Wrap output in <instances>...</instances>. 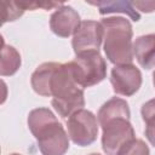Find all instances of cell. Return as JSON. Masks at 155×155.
I'll list each match as a JSON object with an SVG mask.
<instances>
[{
  "label": "cell",
  "instance_id": "8992f818",
  "mask_svg": "<svg viewBox=\"0 0 155 155\" xmlns=\"http://www.w3.org/2000/svg\"><path fill=\"white\" fill-rule=\"evenodd\" d=\"M102 149L107 155H116L119 149L127 142L134 139V130L126 117H115L101 125Z\"/></svg>",
  "mask_w": 155,
  "mask_h": 155
},
{
  "label": "cell",
  "instance_id": "30bf717a",
  "mask_svg": "<svg viewBox=\"0 0 155 155\" xmlns=\"http://www.w3.org/2000/svg\"><path fill=\"white\" fill-rule=\"evenodd\" d=\"M133 56L144 69H153L155 64V35L148 34L136 39L132 44Z\"/></svg>",
  "mask_w": 155,
  "mask_h": 155
},
{
  "label": "cell",
  "instance_id": "ac0fdd59",
  "mask_svg": "<svg viewBox=\"0 0 155 155\" xmlns=\"http://www.w3.org/2000/svg\"><path fill=\"white\" fill-rule=\"evenodd\" d=\"M4 45H5V42H4V38H2V35L0 34V48H1Z\"/></svg>",
  "mask_w": 155,
  "mask_h": 155
},
{
  "label": "cell",
  "instance_id": "2e32d148",
  "mask_svg": "<svg viewBox=\"0 0 155 155\" xmlns=\"http://www.w3.org/2000/svg\"><path fill=\"white\" fill-rule=\"evenodd\" d=\"M142 116L143 120L147 122V136L150 140V143H153V126H154V101H149L148 103L143 104L142 107Z\"/></svg>",
  "mask_w": 155,
  "mask_h": 155
},
{
  "label": "cell",
  "instance_id": "52a82bcc",
  "mask_svg": "<svg viewBox=\"0 0 155 155\" xmlns=\"http://www.w3.org/2000/svg\"><path fill=\"white\" fill-rule=\"evenodd\" d=\"M103 41V28L99 22L96 21H84L80 23L79 28L73 35L71 46L75 54L98 51Z\"/></svg>",
  "mask_w": 155,
  "mask_h": 155
},
{
  "label": "cell",
  "instance_id": "5bb4252c",
  "mask_svg": "<svg viewBox=\"0 0 155 155\" xmlns=\"http://www.w3.org/2000/svg\"><path fill=\"white\" fill-rule=\"evenodd\" d=\"M23 1H0V27L6 22H12L24 13Z\"/></svg>",
  "mask_w": 155,
  "mask_h": 155
},
{
  "label": "cell",
  "instance_id": "ba28073f",
  "mask_svg": "<svg viewBox=\"0 0 155 155\" xmlns=\"http://www.w3.org/2000/svg\"><path fill=\"white\" fill-rule=\"evenodd\" d=\"M110 82L116 94L130 97L139 90L142 85V74L133 64L115 65L111 69Z\"/></svg>",
  "mask_w": 155,
  "mask_h": 155
},
{
  "label": "cell",
  "instance_id": "9c48e42d",
  "mask_svg": "<svg viewBox=\"0 0 155 155\" xmlns=\"http://www.w3.org/2000/svg\"><path fill=\"white\" fill-rule=\"evenodd\" d=\"M81 23L79 13L70 6L62 5L59 6L50 18L51 30L61 38H69L74 35L76 29Z\"/></svg>",
  "mask_w": 155,
  "mask_h": 155
},
{
  "label": "cell",
  "instance_id": "d6986e66",
  "mask_svg": "<svg viewBox=\"0 0 155 155\" xmlns=\"http://www.w3.org/2000/svg\"><path fill=\"white\" fill-rule=\"evenodd\" d=\"M90 155H101V154H98V153H92V154H90Z\"/></svg>",
  "mask_w": 155,
  "mask_h": 155
},
{
  "label": "cell",
  "instance_id": "3957f363",
  "mask_svg": "<svg viewBox=\"0 0 155 155\" xmlns=\"http://www.w3.org/2000/svg\"><path fill=\"white\" fill-rule=\"evenodd\" d=\"M103 28V48L107 58L115 65L132 64V25L127 18L108 17L101 22Z\"/></svg>",
  "mask_w": 155,
  "mask_h": 155
},
{
  "label": "cell",
  "instance_id": "7c38bea8",
  "mask_svg": "<svg viewBox=\"0 0 155 155\" xmlns=\"http://www.w3.org/2000/svg\"><path fill=\"white\" fill-rule=\"evenodd\" d=\"M22 59L19 52L10 45H4L0 48V75L12 76L21 68Z\"/></svg>",
  "mask_w": 155,
  "mask_h": 155
},
{
  "label": "cell",
  "instance_id": "9a60e30c",
  "mask_svg": "<svg viewBox=\"0 0 155 155\" xmlns=\"http://www.w3.org/2000/svg\"><path fill=\"white\" fill-rule=\"evenodd\" d=\"M116 155H150V151L144 140L134 138L124 144Z\"/></svg>",
  "mask_w": 155,
  "mask_h": 155
},
{
  "label": "cell",
  "instance_id": "e0dca14e",
  "mask_svg": "<svg viewBox=\"0 0 155 155\" xmlns=\"http://www.w3.org/2000/svg\"><path fill=\"white\" fill-rule=\"evenodd\" d=\"M7 94H8L7 85H6V82L2 79H0V104H2V103L6 102Z\"/></svg>",
  "mask_w": 155,
  "mask_h": 155
},
{
  "label": "cell",
  "instance_id": "5b68a950",
  "mask_svg": "<svg viewBox=\"0 0 155 155\" xmlns=\"http://www.w3.org/2000/svg\"><path fill=\"white\" fill-rule=\"evenodd\" d=\"M68 137L79 147L91 145L98 136V122L96 115L86 109L73 113L67 121Z\"/></svg>",
  "mask_w": 155,
  "mask_h": 155
},
{
  "label": "cell",
  "instance_id": "44dd1931",
  "mask_svg": "<svg viewBox=\"0 0 155 155\" xmlns=\"http://www.w3.org/2000/svg\"><path fill=\"white\" fill-rule=\"evenodd\" d=\"M0 153H1V148H0Z\"/></svg>",
  "mask_w": 155,
  "mask_h": 155
},
{
  "label": "cell",
  "instance_id": "4fadbf2b",
  "mask_svg": "<svg viewBox=\"0 0 155 155\" xmlns=\"http://www.w3.org/2000/svg\"><path fill=\"white\" fill-rule=\"evenodd\" d=\"M88 4L97 6L101 15L121 12V13L128 15L131 19L134 22L140 19L139 13L137 12V10L134 8L131 1H88Z\"/></svg>",
  "mask_w": 155,
  "mask_h": 155
},
{
  "label": "cell",
  "instance_id": "7a4b0ae2",
  "mask_svg": "<svg viewBox=\"0 0 155 155\" xmlns=\"http://www.w3.org/2000/svg\"><path fill=\"white\" fill-rule=\"evenodd\" d=\"M28 127L42 155H64L68 151L69 137L50 109H33L28 115Z\"/></svg>",
  "mask_w": 155,
  "mask_h": 155
},
{
  "label": "cell",
  "instance_id": "8fae6325",
  "mask_svg": "<svg viewBox=\"0 0 155 155\" xmlns=\"http://www.w3.org/2000/svg\"><path fill=\"white\" fill-rule=\"evenodd\" d=\"M131 111L127 102L119 97H113L108 102H105L98 110L97 119L99 125L104 124L105 121L115 117H126L130 119Z\"/></svg>",
  "mask_w": 155,
  "mask_h": 155
},
{
  "label": "cell",
  "instance_id": "6da1fadb",
  "mask_svg": "<svg viewBox=\"0 0 155 155\" xmlns=\"http://www.w3.org/2000/svg\"><path fill=\"white\" fill-rule=\"evenodd\" d=\"M30 84L38 94L52 97V107L62 117H69L85 107L84 88L73 79L68 63L40 64L31 74Z\"/></svg>",
  "mask_w": 155,
  "mask_h": 155
},
{
  "label": "cell",
  "instance_id": "277c9868",
  "mask_svg": "<svg viewBox=\"0 0 155 155\" xmlns=\"http://www.w3.org/2000/svg\"><path fill=\"white\" fill-rule=\"evenodd\" d=\"M68 67L73 79L81 88L94 86L107 76V63L98 51L76 54Z\"/></svg>",
  "mask_w": 155,
  "mask_h": 155
},
{
  "label": "cell",
  "instance_id": "ffe728a7",
  "mask_svg": "<svg viewBox=\"0 0 155 155\" xmlns=\"http://www.w3.org/2000/svg\"><path fill=\"white\" fill-rule=\"evenodd\" d=\"M10 155H21V154H17V153H13V154H10Z\"/></svg>",
  "mask_w": 155,
  "mask_h": 155
}]
</instances>
